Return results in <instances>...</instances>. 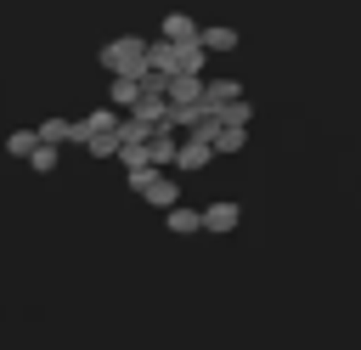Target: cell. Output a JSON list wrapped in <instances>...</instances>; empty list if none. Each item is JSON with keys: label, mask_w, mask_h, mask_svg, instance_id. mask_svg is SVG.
Returning a JSON list of instances; mask_svg holds the SVG:
<instances>
[{"label": "cell", "mask_w": 361, "mask_h": 350, "mask_svg": "<svg viewBox=\"0 0 361 350\" xmlns=\"http://www.w3.org/2000/svg\"><path fill=\"white\" fill-rule=\"evenodd\" d=\"M203 226H209V231H231V226H237V209H231V203H214V209L203 215Z\"/></svg>", "instance_id": "1"}, {"label": "cell", "mask_w": 361, "mask_h": 350, "mask_svg": "<svg viewBox=\"0 0 361 350\" xmlns=\"http://www.w3.org/2000/svg\"><path fill=\"white\" fill-rule=\"evenodd\" d=\"M169 226H175V231H197V226H203V215H192V209H175V215H169Z\"/></svg>", "instance_id": "2"}]
</instances>
